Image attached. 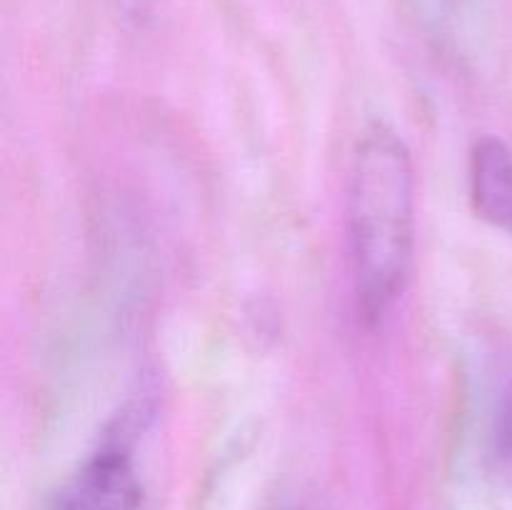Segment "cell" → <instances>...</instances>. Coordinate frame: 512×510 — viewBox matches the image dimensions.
Returning <instances> with one entry per match:
<instances>
[{"label": "cell", "instance_id": "1", "mask_svg": "<svg viewBox=\"0 0 512 510\" xmlns=\"http://www.w3.org/2000/svg\"><path fill=\"white\" fill-rule=\"evenodd\" d=\"M358 313L380 323L408 285L415 255V168L405 140L373 123L353 150L345 200Z\"/></svg>", "mask_w": 512, "mask_h": 510}, {"label": "cell", "instance_id": "3", "mask_svg": "<svg viewBox=\"0 0 512 510\" xmlns=\"http://www.w3.org/2000/svg\"><path fill=\"white\" fill-rule=\"evenodd\" d=\"M470 200L485 223L512 235V150L483 138L470 150Z\"/></svg>", "mask_w": 512, "mask_h": 510}, {"label": "cell", "instance_id": "4", "mask_svg": "<svg viewBox=\"0 0 512 510\" xmlns=\"http://www.w3.org/2000/svg\"><path fill=\"white\" fill-rule=\"evenodd\" d=\"M278 510H298V508H293V505H283V508H278Z\"/></svg>", "mask_w": 512, "mask_h": 510}, {"label": "cell", "instance_id": "2", "mask_svg": "<svg viewBox=\"0 0 512 510\" xmlns=\"http://www.w3.org/2000/svg\"><path fill=\"white\" fill-rule=\"evenodd\" d=\"M143 498L133 450L123 440L103 443L70 478L58 510H138Z\"/></svg>", "mask_w": 512, "mask_h": 510}]
</instances>
